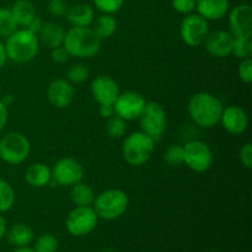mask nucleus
Masks as SVG:
<instances>
[{
    "instance_id": "f257e3e1",
    "label": "nucleus",
    "mask_w": 252,
    "mask_h": 252,
    "mask_svg": "<svg viewBox=\"0 0 252 252\" xmlns=\"http://www.w3.org/2000/svg\"><path fill=\"white\" fill-rule=\"evenodd\" d=\"M187 110L194 125L207 129L216 127L220 122L224 105L220 98L213 94L199 91L191 96Z\"/></svg>"
},
{
    "instance_id": "f03ea898",
    "label": "nucleus",
    "mask_w": 252,
    "mask_h": 252,
    "mask_svg": "<svg viewBox=\"0 0 252 252\" xmlns=\"http://www.w3.org/2000/svg\"><path fill=\"white\" fill-rule=\"evenodd\" d=\"M102 39L91 27H71L65 32L63 46L70 57L89 59L100 52Z\"/></svg>"
},
{
    "instance_id": "7ed1b4c3",
    "label": "nucleus",
    "mask_w": 252,
    "mask_h": 252,
    "mask_svg": "<svg viewBox=\"0 0 252 252\" xmlns=\"http://www.w3.org/2000/svg\"><path fill=\"white\" fill-rule=\"evenodd\" d=\"M7 59L15 63H29L39 52V39L37 34L27 29H17L4 43Z\"/></svg>"
},
{
    "instance_id": "20e7f679",
    "label": "nucleus",
    "mask_w": 252,
    "mask_h": 252,
    "mask_svg": "<svg viewBox=\"0 0 252 252\" xmlns=\"http://www.w3.org/2000/svg\"><path fill=\"white\" fill-rule=\"evenodd\" d=\"M155 150V140L144 132H133L123 142L122 155L130 166L139 167L152 159Z\"/></svg>"
},
{
    "instance_id": "39448f33",
    "label": "nucleus",
    "mask_w": 252,
    "mask_h": 252,
    "mask_svg": "<svg viewBox=\"0 0 252 252\" xmlns=\"http://www.w3.org/2000/svg\"><path fill=\"white\" fill-rule=\"evenodd\" d=\"M129 198L125 191L120 189H110L95 196L93 203L94 211L98 218L103 220H116L127 212Z\"/></svg>"
},
{
    "instance_id": "423d86ee",
    "label": "nucleus",
    "mask_w": 252,
    "mask_h": 252,
    "mask_svg": "<svg viewBox=\"0 0 252 252\" xmlns=\"http://www.w3.org/2000/svg\"><path fill=\"white\" fill-rule=\"evenodd\" d=\"M31 153V143L21 132L6 133L0 139V159L10 165H20L25 162Z\"/></svg>"
},
{
    "instance_id": "0eeeda50",
    "label": "nucleus",
    "mask_w": 252,
    "mask_h": 252,
    "mask_svg": "<svg viewBox=\"0 0 252 252\" xmlns=\"http://www.w3.org/2000/svg\"><path fill=\"white\" fill-rule=\"evenodd\" d=\"M184 164L194 172L208 171L213 165V152L203 140H189L184 145Z\"/></svg>"
},
{
    "instance_id": "6e6552de",
    "label": "nucleus",
    "mask_w": 252,
    "mask_h": 252,
    "mask_svg": "<svg viewBox=\"0 0 252 252\" xmlns=\"http://www.w3.org/2000/svg\"><path fill=\"white\" fill-rule=\"evenodd\" d=\"M139 123L142 132L154 140H159L166 129V112L164 107L155 101L147 102L139 116Z\"/></svg>"
},
{
    "instance_id": "1a4fd4ad",
    "label": "nucleus",
    "mask_w": 252,
    "mask_h": 252,
    "mask_svg": "<svg viewBox=\"0 0 252 252\" xmlns=\"http://www.w3.org/2000/svg\"><path fill=\"white\" fill-rule=\"evenodd\" d=\"M98 223V217L90 207H75L65 219V228L70 235L81 238L95 230Z\"/></svg>"
},
{
    "instance_id": "9d476101",
    "label": "nucleus",
    "mask_w": 252,
    "mask_h": 252,
    "mask_svg": "<svg viewBox=\"0 0 252 252\" xmlns=\"http://www.w3.org/2000/svg\"><path fill=\"white\" fill-rule=\"evenodd\" d=\"M209 33V24L198 14L186 15L180 25V36L189 47H199Z\"/></svg>"
},
{
    "instance_id": "9b49d317",
    "label": "nucleus",
    "mask_w": 252,
    "mask_h": 252,
    "mask_svg": "<svg viewBox=\"0 0 252 252\" xmlns=\"http://www.w3.org/2000/svg\"><path fill=\"white\" fill-rule=\"evenodd\" d=\"M52 170V182L57 186L71 187L84 179V167L74 158H62Z\"/></svg>"
},
{
    "instance_id": "f8f14e48",
    "label": "nucleus",
    "mask_w": 252,
    "mask_h": 252,
    "mask_svg": "<svg viewBox=\"0 0 252 252\" xmlns=\"http://www.w3.org/2000/svg\"><path fill=\"white\" fill-rule=\"evenodd\" d=\"M147 100L140 93L134 90H128L121 93L117 100L113 103L115 115L125 121H133L139 118Z\"/></svg>"
},
{
    "instance_id": "ddd939ff",
    "label": "nucleus",
    "mask_w": 252,
    "mask_h": 252,
    "mask_svg": "<svg viewBox=\"0 0 252 252\" xmlns=\"http://www.w3.org/2000/svg\"><path fill=\"white\" fill-rule=\"evenodd\" d=\"M120 94L117 81L108 75H97L91 83V95L98 105H113Z\"/></svg>"
},
{
    "instance_id": "4468645a",
    "label": "nucleus",
    "mask_w": 252,
    "mask_h": 252,
    "mask_svg": "<svg viewBox=\"0 0 252 252\" xmlns=\"http://www.w3.org/2000/svg\"><path fill=\"white\" fill-rule=\"evenodd\" d=\"M206 51L214 58H226L233 53L234 36L229 31L209 32L203 42Z\"/></svg>"
},
{
    "instance_id": "2eb2a0df",
    "label": "nucleus",
    "mask_w": 252,
    "mask_h": 252,
    "mask_svg": "<svg viewBox=\"0 0 252 252\" xmlns=\"http://www.w3.org/2000/svg\"><path fill=\"white\" fill-rule=\"evenodd\" d=\"M220 123L224 129L233 135L243 134L249 127V115L241 106L230 105L224 107L220 117Z\"/></svg>"
},
{
    "instance_id": "dca6fc26",
    "label": "nucleus",
    "mask_w": 252,
    "mask_h": 252,
    "mask_svg": "<svg viewBox=\"0 0 252 252\" xmlns=\"http://www.w3.org/2000/svg\"><path fill=\"white\" fill-rule=\"evenodd\" d=\"M48 101L53 107L66 108L74 100V86L66 79H54L47 90Z\"/></svg>"
},
{
    "instance_id": "f3484780",
    "label": "nucleus",
    "mask_w": 252,
    "mask_h": 252,
    "mask_svg": "<svg viewBox=\"0 0 252 252\" xmlns=\"http://www.w3.org/2000/svg\"><path fill=\"white\" fill-rule=\"evenodd\" d=\"M229 32L233 36L252 33V7L249 4H239L229 12Z\"/></svg>"
},
{
    "instance_id": "a211bd4d",
    "label": "nucleus",
    "mask_w": 252,
    "mask_h": 252,
    "mask_svg": "<svg viewBox=\"0 0 252 252\" xmlns=\"http://www.w3.org/2000/svg\"><path fill=\"white\" fill-rule=\"evenodd\" d=\"M229 0H197V14L207 21H218L223 19L229 11Z\"/></svg>"
},
{
    "instance_id": "6ab92c4d",
    "label": "nucleus",
    "mask_w": 252,
    "mask_h": 252,
    "mask_svg": "<svg viewBox=\"0 0 252 252\" xmlns=\"http://www.w3.org/2000/svg\"><path fill=\"white\" fill-rule=\"evenodd\" d=\"M25 180L33 189H43L52 182V170L43 162H34L27 167Z\"/></svg>"
},
{
    "instance_id": "aec40b11",
    "label": "nucleus",
    "mask_w": 252,
    "mask_h": 252,
    "mask_svg": "<svg viewBox=\"0 0 252 252\" xmlns=\"http://www.w3.org/2000/svg\"><path fill=\"white\" fill-rule=\"evenodd\" d=\"M65 30L62 25L57 22H46L42 26L41 31L38 32L39 42L44 44L48 48H56V47L63 46L64 37H65Z\"/></svg>"
},
{
    "instance_id": "412c9836",
    "label": "nucleus",
    "mask_w": 252,
    "mask_h": 252,
    "mask_svg": "<svg viewBox=\"0 0 252 252\" xmlns=\"http://www.w3.org/2000/svg\"><path fill=\"white\" fill-rule=\"evenodd\" d=\"M65 16L73 27H90L95 20V11L89 4H76L69 7Z\"/></svg>"
},
{
    "instance_id": "4be33fe9",
    "label": "nucleus",
    "mask_w": 252,
    "mask_h": 252,
    "mask_svg": "<svg viewBox=\"0 0 252 252\" xmlns=\"http://www.w3.org/2000/svg\"><path fill=\"white\" fill-rule=\"evenodd\" d=\"M17 27L26 29L36 15V7L30 0H16L10 9Z\"/></svg>"
},
{
    "instance_id": "5701e85b",
    "label": "nucleus",
    "mask_w": 252,
    "mask_h": 252,
    "mask_svg": "<svg viewBox=\"0 0 252 252\" xmlns=\"http://www.w3.org/2000/svg\"><path fill=\"white\" fill-rule=\"evenodd\" d=\"M7 241L15 248H22V246H29L31 241L33 240L34 233L32 228L27 224L16 223L6 230Z\"/></svg>"
},
{
    "instance_id": "b1692460",
    "label": "nucleus",
    "mask_w": 252,
    "mask_h": 252,
    "mask_svg": "<svg viewBox=\"0 0 252 252\" xmlns=\"http://www.w3.org/2000/svg\"><path fill=\"white\" fill-rule=\"evenodd\" d=\"M70 199L75 207H90L93 206L95 201V192L89 186L88 184H84L83 181L73 185L70 187Z\"/></svg>"
},
{
    "instance_id": "393cba45",
    "label": "nucleus",
    "mask_w": 252,
    "mask_h": 252,
    "mask_svg": "<svg viewBox=\"0 0 252 252\" xmlns=\"http://www.w3.org/2000/svg\"><path fill=\"white\" fill-rule=\"evenodd\" d=\"M93 30L101 39H107L117 30V20L112 14H102L96 19Z\"/></svg>"
},
{
    "instance_id": "a878e982",
    "label": "nucleus",
    "mask_w": 252,
    "mask_h": 252,
    "mask_svg": "<svg viewBox=\"0 0 252 252\" xmlns=\"http://www.w3.org/2000/svg\"><path fill=\"white\" fill-rule=\"evenodd\" d=\"M236 58L245 59L252 56V33L234 36L233 53Z\"/></svg>"
},
{
    "instance_id": "bb28decb",
    "label": "nucleus",
    "mask_w": 252,
    "mask_h": 252,
    "mask_svg": "<svg viewBox=\"0 0 252 252\" xmlns=\"http://www.w3.org/2000/svg\"><path fill=\"white\" fill-rule=\"evenodd\" d=\"M16 194L11 185L5 180L0 179V213H6L14 207Z\"/></svg>"
},
{
    "instance_id": "cd10ccee",
    "label": "nucleus",
    "mask_w": 252,
    "mask_h": 252,
    "mask_svg": "<svg viewBox=\"0 0 252 252\" xmlns=\"http://www.w3.org/2000/svg\"><path fill=\"white\" fill-rule=\"evenodd\" d=\"M19 29L12 17L10 9L6 7H0V37H9L12 32Z\"/></svg>"
},
{
    "instance_id": "c85d7f7f",
    "label": "nucleus",
    "mask_w": 252,
    "mask_h": 252,
    "mask_svg": "<svg viewBox=\"0 0 252 252\" xmlns=\"http://www.w3.org/2000/svg\"><path fill=\"white\" fill-rule=\"evenodd\" d=\"M90 76V69L86 64L76 63L69 66L66 71V80L70 81L71 84H81L86 81Z\"/></svg>"
},
{
    "instance_id": "c756f323",
    "label": "nucleus",
    "mask_w": 252,
    "mask_h": 252,
    "mask_svg": "<svg viewBox=\"0 0 252 252\" xmlns=\"http://www.w3.org/2000/svg\"><path fill=\"white\" fill-rule=\"evenodd\" d=\"M58 239L53 234H43L38 236L34 243V252H57L58 250Z\"/></svg>"
},
{
    "instance_id": "7c9ffc66",
    "label": "nucleus",
    "mask_w": 252,
    "mask_h": 252,
    "mask_svg": "<svg viewBox=\"0 0 252 252\" xmlns=\"http://www.w3.org/2000/svg\"><path fill=\"white\" fill-rule=\"evenodd\" d=\"M164 160L170 166H180L184 164V145L174 144L167 148Z\"/></svg>"
},
{
    "instance_id": "2f4dec72",
    "label": "nucleus",
    "mask_w": 252,
    "mask_h": 252,
    "mask_svg": "<svg viewBox=\"0 0 252 252\" xmlns=\"http://www.w3.org/2000/svg\"><path fill=\"white\" fill-rule=\"evenodd\" d=\"M126 129V121L122 120L118 116H113L108 120L107 123V134L110 135L111 138H115V139H118V138H122L125 135Z\"/></svg>"
},
{
    "instance_id": "473e14b6",
    "label": "nucleus",
    "mask_w": 252,
    "mask_h": 252,
    "mask_svg": "<svg viewBox=\"0 0 252 252\" xmlns=\"http://www.w3.org/2000/svg\"><path fill=\"white\" fill-rule=\"evenodd\" d=\"M94 5L102 14H116L122 9L125 0H93Z\"/></svg>"
},
{
    "instance_id": "72a5a7b5",
    "label": "nucleus",
    "mask_w": 252,
    "mask_h": 252,
    "mask_svg": "<svg viewBox=\"0 0 252 252\" xmlns=\"http://www.w3.org/2000/svg\"><path fill=\"white\" fill-rule=\"evenodd\" d=\"M238 74L239 78L246 84H250L252 81V59L250 58H245L241 59L240 64H239L238 68Z\"/></svg>"
},
{
    "instance_id": "f704fd0d",
    "label": "nucleus",
    "mask_w": 252,
    "mask_h": 252,
    "mask_svg": "<svg viewBox=\"0 0 252 252\" xmlns=\"http://www.w3.org/2000/svg\"><path fill=\"white\" fill-rule=\"evenodd\" d=\"M171 4L179 14L189 15L196 10L197 0H171Z\"/></svg>"
},
{
    "instance_id": "c9c22d12",
    "label": "nucleus",
    "mask_w": 252,
    "mask_h": 252,
    "mask_svg": "<svg viewBox=\"0 0 252 252\" xmlns=\"http://www.w3.org/2000/svg\"><path fill=\"white\" fill-rule=\"evenodd\" d=\"M68 9L69 6L65 0H49L48 2V11L52 16H65Z\"/></svg>"
},
{
    "instance_id": "e433bc0d",
    "label": "nucleus",
    "mask_w": 252,
    "mask_h": 252,
    "mask_svg": "<svg viewBox=\"0 0 252 252\" xmlns=\"http://www.w3.org/2000/svg\"><path fill=\"white\" fill-rule=\"evenodd\" d=\"M239 159H240L241 164L245 167L250 169L252 166V145L251 143H245L243 147L240 148L239 152Z\"/></svg>"
},
{
    "instance_id": "4c0bfd02",
    "label": "nucleus",
    "mask_w": 252,
    "mask_h": 252,
    "mask_svg": "<svg viewBox=\"0 0 252 252\" xmlns=\"http://www.w3.org/2000/svg\"><path fill=\"white\" fill-rule=\"evenodd\" d=\"M69 57H70V54L68 53V51H66L64 46H59V47H56V48H52L51 58L52 61L56 62V63H59V64L65 63V62H68Z\"/></svg>"
},
{
    "instance_id": "58836bf2",
    "label": "nucleus",
    "mask_w": 252,
    "mask_h": 252,
    "mask_svg": "<svg viewBox=\"0 0 252 252\" xmlns=\"http://www.w3.org/2000/svg\"><path fill=\"white\" fill-rule=\"evenodd\" d=\"M7 118H9V111H7V106L4 105L1 100H0V132L5 128L7 123Z\"/></svg>"
},
{
    "instance_id": "ea45409f",
    "label": "nucleus",
    "mask_w": 252,
    "mask_h": 252,
    "mask_svg": "<svg viewBox=\"0 0 252 252\" xmlns=\"http://www.w3.org/2000/svg\"><path fill=\"white\" fill-rule=\"evenodd\" d=\"M98 113L105 120H110L111 117L115 116V107H113V105H100Z\"/></svg>"
},
{
    "instance_id": "a19ab883",
    "label": "nucleus",
    "mask_w": 252,
    "mask_h": 252,
    "mask_svg": "<svg viewBox=\"0 0 252 252\" xmlns=\"http://www.w3.org/2000/svg\"><path fill=\"white\" fill-rule=\"evenodd\" d=\"M43 24H44V22L42 21V19H39V17L34 16L33 20H32L31 22H30L29 26H27L26 29L29 30V31L33 32L34 34H38V32L41 31V29H42V26H43Z\"/></svg>"
},
{
    "instance_id": "79ce46f5",
    "label": "nucleus",
    "mask_w": 252,
    "mask_h": 252,
    "mask_svg": "<svg viewBox=\"0 0 252 252\" xmlns=\"http://www.w3.org/2000/svg\"><path fill=\"white\" fill-rule=\"evenodd\" d=\"M7 61V56H6V51H5V46L1 41H0V69L6 64Z\"/></svg>"
},
{
    "instance_id": "37998d69",
    "label": "nucleus",
    "mask_w": 252,
    "mask_h": 252,
    "mask_svg": "<svg viewBox=\"0 0 252 252\" xmlns=\"http://www.w3.org/2000/svg\"><path fill=\"white\" fill-rule=\"evenodd\" d=\"M6 230H7L6 220H5V218L1 216V213H0V241L5 238Z\"/></svg>"
},
{
    "instance_id": "c03bdc74",
    "label": "nucleus",
    "mask_w": 252,
    "mask_h": 252,
    "mask_svg": "<svg viewBox=\"0 0 252 252\" xmlns=\"http://www.w3.org/2000/svg\"><path fill=\"white\" fill-rule=\"evenodd\" d=\"M0 100H1L2 102H4V105L7 106V107H9V106L14 102V97H12V95H5L4 97L0 98Z\"/></svg>"
},
{
    "instance_id": "a18cd8bd",
    "label": "nucleus",
    "mask_w": 252,
    "mask_h": 252,
    "mask_svg": "<svg viewBox=\"0 0 252 252\" xmlns=\"http://www.w3.org/2000/svg\"><path fill=\"white\" fill-rule=\"evenodd\" d=\"M12 252H34V250L29 246H22V248H16V250Z\"/></svg>"
},
{
    "instance_id": "49530a36",
    "label": "nucleus",
    "mask_w": 252,
    "mask_h": 252,
    "mask_svg": "<svg viewBox=\"0 0 252 252\" xmlns=\"http://www.w3.org/2000/svg\"><path fill=\"white\" fill-rule=\"evenodd\" d=\"M101 252H116V251H113V250H103V251H101Z\"/></svg>"
},
{
    "instance_id": "de8ad7c7",
    "label": "nucleus",
    "mask_w": 252,
    "mask_h": 252,
    "mask_svg": "<svg viewBox=\"0 0 252 252\" xmlns=\"http://www.w3.org/2000/svg\"><path fill=\"white\" fill-rule=\"evenodd\" d=\"M0 94H1V86H0Z\"/></svg>"
},
{
    "instance_id": "09e8293b",
    "label": "nucleus",
    "mask_w": 252,
    "mask_h": 252,
    "mask_svg": "<svg viewBox=\"0 0 252 252\" xmlns=\"http://www.w3.org/2000/svg\"><path fill=\"white\" fill-rule=\"evenodd\" d=\"M209 252H217V251H209Z\"/></svg>"
}]
</instances>
